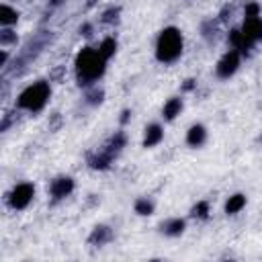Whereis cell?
Returning <instances> with one entry per match:
<instances>
[{"label": "cell", "instance_id": "8", "mask_svg": "<svg viewBox=\"0 0 262 262\" xmlns=\"http://www.w3.org/2000/svg\"><path fill=\"white\" fill-rule=\"evenodd\" d=\"M162 139H164V129H162V125L151 123V125L145 127V133H143V147H154V145H158Z\"/></svg>", "mask_w": 262, "mask_h": 262}, {"label": "cell", "instance_id": "23", "mask_svg": "<svg viewBox=\"0 0 262 262\" xmlns=\"http://www.w3.org/2000/svg\"><path fill=\"white\" fill-rule=\"evenodd\" d=\"M90 31H92V25H88V23H86V25H82V27H80V33H82V35H86V37H88V35H92V33H90Z\"/></svg>", "mask_w": 262, "mask_h": 262}, {"label": "cell", "instance_id": "19", "mask_svg": "<svg viewBox=\"0 0 262 262\" xmlns=\"http://www.w3.org/2000/svg\"><path fill=\"white\" fill-rule=\"evenodd\" d=\"M192 215L199 217V219H207V217H209V203H207V201H199V203L192 207Z\"/></svg>", "mask_w": 262, "mask_h": 262}, {"label": "cell", "instance_id": "1", "mask_svg": "<svg viewBox=\"0 0 262 262\" xmlns=\"http://www.w3.org/2000/svg\"><path fill=\"white\" fill-rule=\"evenodd\" d=\"M106 70V59L100 55L98 49L94 47H84L78 57H76V76L78 82L88 86L92 82H96Z\"/></svg>", "mask_w": 262, "mask_h": 262}, {"label": "cell", "instance_id": "26", "mask_svg": "<svg viewBox=\"0 0 262 262\" xmlns=\"http://www.w3.org/2000/svg\"><path fill=\"white\" fill-rule=\"evenodd\" d=\"M59 2H61V0H49V4H51V6H57Z\"/></svg>", "mask_w": 262, "mask_h": 262}, {"label": "cell", "instance_id": "12", "mask_svg": "<svg viewBox=\"0 0 262 262\" xmlns=\"http://www.w3.org/2000/svg\"><path fill=\"white\" fill-rule=\"evenodd\" d=\"M160 227H162L164 235L176 237V235H180V233L184 231L186 223H184V219H180V217H174V219H168V221H164V223H162Z\"/></svg>", "mask_w": 262, "mask_h": 262}, {"label": "cell", "instance_id": "2", "mask_svg": "<svg viewBox=\"0 0 262 262\" xmlns=\"http://www.w3.org/2000/svg\"><path fill=\"white\" fill-rule=\"evenodd\" d=\"M182 33L176 27H166L156 41V57L162 63H172L182 55Z\"/></svg>", "mask_w": 262, "mask_h": 262}, {"label": "cell", "instance_id": "24", "mask_svg": "<svg viewBox=\"0 0 262 262\" xmlns=\"http://www.w3.org/2000/svg\"><path fill=\"white\" fill-rule=\"evenodd\" d=\"M192 86H194V80H186L182 84V90H192Z\"/></svg>", "mask_w": 262, "mask_h": 262}, {"label": "cell", "instance_id": "10", "mask_svg": "<svg viewBox=\"0 0 262 262\" xmlns=\"http://www.w3.org/2000/svg\"><path fill=\"white\" fill-rule=\"evenodd\" d=\"M229 43H231V49H237L239 53L250 51V49H252V45H254V41H250V39L244 35V31H242V29H239V31H231V33H229Z\"/></svg>", "mask_w": 262, "mask_h": 262}, {"label": "cell", "instance_id": "14", "mask_svg": "<svg viewBox=\"0 0 262 262\" xmlns=\"http://www.w3.org/2000/svg\"><path fill=\"white\" fill-rule=\"evenodd\" d=\"M244 207H246V194L235 192V194H231V196L227 199V203H225V213H227V215H235V213H239Z\"/></svg>", "mask_w": 262, "mask_h": 262}, {"label": "cell", "instance_id": "21", "mask_svg": "<svg viewBox=\"0 0 262 262\" xmlns=\"http://www.w3.org/2000/svg\"><path fill=\"white\" fill-rule=\"evenodd\" d=\"M244 14H246V18L248 16H260V6L256 2H248L244 8Z\"/></svg>", "mask_w": 262, "mask_h": 262}, {"label": "cell", "instance_id": "11", "mask_svg": "<svg viewBox=\"0 0 262 262\" xmlns=\"http://www.w3.org/2000/svg\"><path fill=\"white\" fill-rule=\"evenodd\" d=\"M180 111H182V98L174 96V98H168L166 100V104L162 108V115H164L166 121H174L180 115Z\"/></svg>", "mask_w": 262, "mask_h": 262}, {"label": "cell", "instance_id": "13", "mask_svg": "<svg viewBox=\"0 0 262 262\" xmlns=\"http://www.w3.org/2000/svg\"><path fill=\"white\" fill-rule=\"evenodd\" d=\"M111 237H113V231H111L106 225H96V227L92 229L88 242L94 244V246H104L106 242H111Z\"/></svg>", "mask_w": 262, "mask_h": 262}, {"label": "cell", "instance_id": "5", "mask_svg": "<svg viewBox=\"0 0 262 262\" xmlns=\"http://www.w3.org/2000/svg\"><path fill=\"white\" fill-rule=\"evenodd\" d=\"M239 61H242V53H239L237 49H229V51H225L223 57L217 61V66H215V74H217L219 78L227 80V78H231V76L237 72Z\"/></svg>", "mask_w": 262, "mask_h": 262}, {"label": "cell", "instance_id": "15", "mask_svg": "<svg viewBox=\"0 0 262 262\" xmlns=\"http://www.w3.org/2000/svg\"><path fill=\"white\" fill-rule=\"evenodd\" d=\"M16 23H18V12H16L12 6L2 4V6H0V25H2V27H12V25H16Z\"/></svg>", "mask_w": 262, "mask_h": 262}, {"label": "cell", "instance_id": "25", "mask_svg": "<svg viewBox=\"0 0 262 262\" xmlns=\"http://www.w3.org/2000/svg\"><path fill=\"white\" fill-rule=\"evenodd\" d=\"M127 121H129V111H125L123 117H121V123H127Z\"/></svg>", "mask_w": 262, "mask_h": 262}, {"label": "cell", "instance_id": "18", "mask_svg": "<svg viewBox=\"0 0 262 262\" xmlns=\"http://www.w3.org/2000/svg\"><path fill=\"white\" fill-rule=\"evenodd\" d=\"M0 43L6 47V45H12L16 43V33L10 29V27H2V33H0Z\"/></svg>", "mask_w": 262, "mask_h": 262}, {"label": "cell", "instance_id": "6", "mask_svg": "<svg viewBox=\"0 0 262 262\" xmlns=\"http://www.w3.org/2000/svg\"><path fill=\"white\" fill-rule=\"evenodd\" d=\"M74 190V180L70 176H57L49 182V194L53 196V201L66 199L68 194H72Z\"/></svg>", "mask_w": 262, "mask_h": 262}, {"label": "cell", "instance_id": "22", "mask_svg": "<svg viewBox=\"0 0 262 262\" xmlns=\"http://www.w3.org/2000/svg\"><path fill=\"white\" fill-rule=\"evenodd\" d=\"M102 96H104V92L98 90V88H94V90L88 94V102H90V104H98V102L102 100Z\"/></svg>", "mask_w": 262, "mask_h": 262}, {"label": "cell", "instance_id": "7", "mask_svg": "<svg viewBox=\"0 0 262 262\" xmlns=\"http://www.w3.org/2000/svg\"><path fill=\"white\" fill-rule=\"evenodd\" d=\"M244 35L250 41H260L262 39V16H248L244 18V27H242Z\"/></svg>", "mask_w": 262, "mask_h": 262}, {"label": "cell", "instance_id": "16", "mask_svg": "<svg viewBox=\"0 0 262 262\" xmlns=\"http://www.w3.org/2000/svg\"><path fill=\"white\" fill-rule=\"evenodd\" d=\"M96 49H98V51H100V55L108 61V59L117 53V41H115V37H106V39H102V41H100V45H98Z\"/></svg>", "mask_w": 262, "mask_h": 262}, {"label": "cell", "instance_id": "17", "mask_svg": "<svg viewBox=\"0 0 262 262\" xmlns=\"http://www.w3.org/2000/svg\"><path fill=\"white\" fill-rule=\"evenodd\" d=\"M154 209H156V205H154V201L147 199V196H139V199L135 201V213H137V215H151Z\"/></svg>", "mask_w": 262, "mask_h": 262}, {"label": "cell", "instance_id": "9", "mask_svg": "<svg viewBox=\"0 0 262 262\" xmlns=\"http://www.w3.org/2000/svg\"><path fill=\"white\" fill-rule=\"evenodd\" d=\"M205 141H207V129H205L201 123L192 125V127L186 131V143H188L190 147H201Z\"/></svg>", "mask_w": 262, "mask_h": 262}, {"label": "cell", "instance_id": "4", "mask_svg": "<svg viewBox=\"0 0 262 262\" xmlns=\"http://www.w3.org/2000/svg\"><path fill=\"white\" fill-rule=\"evenodd\" d=\"M33 196H35V186H33L31 182H18V184L12 186V190L6 194V201H8L10 209L20 211V209L29 207V203L33 201Z\"/></svg>", "mask_w": 262, "mask_h": 262}, {"label": "cell", "instance_id": "20", "mask_svg": "<svg viewBox=\"0 0 262 262\" xmlns=\"http://www.w3.org/2000/svg\"><path fill=\"white\" fill-rule=\"evenodd\" d=\"M117 18H119V8H115V6H113V8H108V10H104V12H102V16H100V20H102V23H115Z\"/></svg>", "mask_w": 262, "mask_h": 262}, {"label": "cell", "instance_id": "3", "mask_svg": "<svg viewBox=\"0 0 262 262\" xmlns=\"http://www.w3.org/2000/svg\"><path fill=\"white\" fill-rule=\"evenodd\" d=\"M51 96V86L45 80H37L33 84H29L18 96H16V106L29 113H39L47 100Z\"/></svg>", "mask_w": 262, "mask_h": 262}]
</instances>
